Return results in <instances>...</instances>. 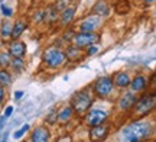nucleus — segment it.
I'll return each mask as SVG.
<instances>
[{"mask_svg": "<svg viewBox=\"0 0 156 142\" xmlns=\"http://www.w3.org/2000/svg\"><path fill=\"white\" fill-rule=\"evenodd\" d=\"M153 133V125L145 120H137L127 125L122 131L123 142H143Z\"/></svg>", "mask_w": 156, "mask_h": 142, "instance_id": "f257e3e1", "label": "nucleus"}, {"mask_svg": "<svg viewBox=\"0 0 156 142\" xmlns=\"http://www.w3.org/2000/svg\"><path fill=\"white\" fill-rule=\"evenodd\" d=\"M91 103H93V99L90 96V93H87L85 90L83 91H77L73 96V100H71V109H73L74 113L77 115H85L91 107Z\"/></svg>", "mask_w": 156, "mask_h": 142, "instance_id": "f03ea898", "label": "nucleus"}, {"mask_svg": "<svg viewBox=\"0 0 156 142\" xmlns=\"http://www.w3.org/2000/svg\"><path fill=\"white\" fill-rule=\"evenodd\" d=\"M156 104V97L155 94H147V96L140 97L139 100H136V103L133 104V115L137 118H145L149 113L153 112Z\"/></svg>", "mask_w": 156, "mask_h": 142, "instance_id": "7ed1b4c3", "label": "nucleus"}, {"mask_svg": "<svg viewBox=\"0 0 156 142\" xmlns=\"http://www.w3.org/2000/svg\"><path fill=\"white\" fill-rule=\"evenodd\" d=\"M44 61L51 68H59L65 64L67 55H65V52L58 49V48H48L44 54Z\"/></svg>", "mask_w": 156, "mask_h": 142, "instance_id": "20e7f679", "label": "nucleus"}, {"mask_svg": "<svg viewBox=\"0 0 156 142\" xmlns=\"http://www.w3.org/2000/svg\"><path fill=\"white\" fill-rule=\"evenodd\" d=\"M73 42L74 46L77 48H85V46L94 45L100 41V35L95 32H78V34L73 35Z\"/></svg>", "mask_w": 156, "mask_h": 142, "instance_id": "39448f33", "label": "nucleus"}, {"mask_svg": "<svg viewBox=\"0 0 156 142\" xmlns=\"http://www.w3.org/2000/svg\"><path fill=\"white\" fill-rule=\"evenodd\" d=\"M113 81L112 77H101L94 83L93 86V91L95 96L98 97H108L113 91Z\"/></svg>", "mask_w": 156, "mask_h": 142, "instance_id": "423d86ee", "label": "nucleus"}, {"mask_svg": "<svg viewBox=\"0 0 156 142\" xmlns=\"http://www.w3.org/2000/svg\"><path fill=\"white\" fill-rule=\"evenodd\" d=\"M108 132H110V126L108 125H97V126H91V131H90V139L91 142H103L108 137Z\"/></svg>", "mask_w": 156, "mask_h": 142, "instance_id": "0eeeda50", "label": "nucleus"}, {"mask_svg": "<svg viewBox=\"0 0 156 142\" xmlns=\"http://www.w3.org/2000/svg\"><path fill=\"white\" fill-rule=\"evenodd\" d=\"M107 120V113L103 112V110H88L87 115H85V122L88 126H97V125H101L104 123Z\"/></svg>", "mask_w": 156, "mask_h": 142, "instance_id": "6e6552de", "label": "nucleus"}, {"mask_svg": "<svg viewBox=\"0 0 156 142\" xmlns=\"http://www.w3.org/2000/svg\"><path fill=\"white\" fill-rule=\"evenodd\" d=\"M101 17L97 15H90L80 23V32H94L100 26Z\"/></svg>", "mask_w": 156, "mask_h": 142, "instance_id": "1a4fd4ad", "label": "nucleus"}, {"mask_svg": "<svg viewBox=\"0 0 156 142\" xmlns=\"http://www.w3.org/2000/svg\"><path fill=\"white\" fill-rule=\"evenodd\" d=\"M136 100H137V96L133 94L132 91H127V93H124V94L119 99L117 107H119V110H123V112L130 110V109L133 107V104L136 103Z\"/></svg>", "mask_w": 156, "mask_h": 142, "instance_id": "9d476101", "label": "nucleus"}, {"mask_svg": "<svg viewBox=\"0 0 156 142\" xmlns=\"http://www.w3.org/2000/svg\"><path fill=\"white\" fill-rule=\"evenodd\" d=\"M9 54L13 58H23L26 54V44L19 39H13L9 45Z\"/></svg>", "mask_w": 156, "mask_h": 142, "instance_id": "9b49d317", "label": "nucleus"}, {"mask_svg": "<svg viewBox=\"0 0 156 142\" xmlns=\"http://www.w3.org/2000/svg\"><path fill=\"white\" fill-rule=\"evenodd\" d=\"M49 139L51 133L44 126H39V128L34 129L32 135H30V142H49Z\"/></svg>", "mask_w": 156, "mask_h": 142, "instance_id": "f8f14e48", "label": "nucleus"}, {"mask_svg": "<svg viewBox=\"0 0 156 142\" xmlns=\"http://www.w3.org/2000/svg\"><path fill=\"white\" fill-rule=\"evenodd\" d=\"M112 81H113V86H116L119 89H126V87H129L132 80H130V75L127 73L119 71V73H116L112 77Z\"/></svg>", "mask_w": 156, "mask_h": 142, "instance_id": "ddd939ff", "label": "nucleus"}, {"mask_svg": "<svg viewBox=\"0 0 156 142\" xmlns=\"http://www.w3.org/2000/svg\"><path fill=\"white\" fill-rule=\"evenodd\" d=\"M110 13V6L106 0H98L95 2L94 7H93V15H97V16H108Z\"/></svg>", "mask_w": 156, "mask_h": 142, "instance_id": "4468645a", "label": "nucleus"}, {"mask_svg": "<svg viewBox=\"0 0 156 142\" xmlns=\"http://www.w3.org/2000/svg\"><path fill=\"white\" fill-rule=\"evenodd\" d=\"M130 87H132V90L133 91H143L147 87V78H146L145 75H137L134 80H132L130 81Z\"/></svg>", "mask_w": 156, "mask_h": 142, "instance_id": "2eb2a0df", "label": "nucleus"}, {"mask_svg": "<svg viewBox=\"0 0 156 142\" xmlns=\"http://www.w3.org/2000/svg\"><path fill=\"white\" fill-rule=\"evenodd\" d=\"M28 26V23L25 19H19L16 20V23L13 25V31H12V39H19L20 35L25 32V29Z\"/></svg>", "mask_w": 156, "mask_h": 142, "instance_id": "dca6fc26", "label": "nucleus"}, {"mask_svg": "<svg viewBox=\"0 0 156 142\" xmlns=\"http://www.w3.org/2000/svg\"><path fill=\"white\" fill-rule=\"evenodd\" d=\"M75 7H67L64 9V12L61 13V26H68L69 23L73 22L74 16H75Z\"/></svg>", "mask_w": 156, "mask_h": 142, "instance_id": "f3484780", "label": "nucleus"}, {"mask_svg": "<svg viewBox=\"0 0 156 142\" xmlns=\"http://www.w3.org/2000/svg\"><path fill=\"white\" fill-rule=\"evenodd\" d=\"M73 113L74 112H73V109H71V106H65L61 112H58V122L62 123V125L68 123L71 120V118H73Z\"/></svg>", "mask_w": 156, "mask_h": 142, "instance_id": "a211bd4d", "label": "nucleus"}, {"mask_svg": "<svg viewBox=\"0 0 156 142\" xmlns=\"http://www.w3.org/2000/svg\"><path fill=\"white\" fill-rule=\"evenodd\" d=\"M12 31H13V25L9 20L2 23V29H0V36L2 39L5 41H10L12 39Z\"/></svg>", "mask_w": 156, "mask_h": 142, "instance_id": "6ab92c4d", "label": "nucleus"}, {"mask_svg": "<svg viewBox=\"0 0 156 142\" xmlns=\"http://www.w3.org/2000/svg\"><path fill=\"white\" fill-rule=\"evenodd\" d=\"M12 84V75L10 73H7L6 68L0 70V86L2 87H6V86H10Z\"/></svg>", "mask_w": 156, "mask_h": 142, "instance_id": "aec40b11", "label": "nucleus"}, {"mask_svg": "<svg viewBox=\"0 0 156 142\" xmlns=\"http://www.w3.org/2000/svg\"><path fill=\"white\" fill-rule=\"evenodd\" d=\"M116 12L119 15H126L130 9V6H129V0H120V2H117L116 3Z\"/></svg>", "mask_w": 156, "mask_h": 142, "instance_id": "412c9836", "label": "nucleus"}, {"mask_svg": "<svg viewBox=\"0 0 156 142\" xmlns=\"http://www.w3.org/2000/svg\"><path fill=\"white\" fill-rule=\"evenodd\" d=\"M12 63V57L9 52H0V67L2 68H7L10 67Z\"/></svg>", "mask_w": 156, "mask_h": 142, "instance_id": "4be33fe9", "label": "nucleus"}, {"mask_svg": "<svg viewBox=\"0 0 156 142\" xmlns=\"http://www.w3.org/2000/svg\"><path fill=\"white\" fill-rule=\"evenodd\" d=\"M10 65L13 67V70L16 71V73H22L23 68H25V64H23V60L22 58H13L12 60Z\"/></svg>", "mask_w": 156, "mask_h": 142, "instance_id": "5701e85b", "label": "nucleus"}, {"mask_svg": "<svg viewBox=\"0 0 156 142\" xmlns=\"http://www.w3.org/2000/svg\"><path fill=\"white\" fill-rule=\"evenodd\" d=\"M65 55H67L68 60H78V58H80V48H77V46H71Z\"/></svg>", "mask_w": 156, "mask_h": 142, "instance_id": "b1692460", "label": "nucleus"}, {"mask_svg": "<svg viewBox=\"0 0 156 142\" xmlns=\"http://www.w3.org/2000/svg\"><path fill=\"white\" fill-rule=\"evenodd\" d=\"M28 131H29V125H23L22 129H19V131H16L13 133V138H15V139H19V138H22Z\"/></svg>", "mask_w": 156, "mask_h": 142, "instance_id": "393cba45", "label": "nucleus"}, {"mask_svg": "<svg viewBox=\"0 0 156 142\" xmlns=\"http://www.w3.org/2000/svg\"><path fill=\"white\" fill-rule=\"evenodd\" d=\"M56 120H58V112L56 110H52L49 115H48V118H46V122L48 123H56Z\"/></svg>", "mask_w": 156, "mask_h": 142, "instance_id": "a878e982", "label": "nucleus"}, {"mask_svg": "<svg viewBox=\"0 0 156 142\" xmlns=\"http://www.w3.org/2000/svg\"><path fill=\"white\" fill-rule=\"evenodd\" d=\"M0 9H2V13L5 15L6 17H10L12 15H13V10H12L10 7H7V6H5L3 3H2V6H0Z\"/></svg>", "mask_w": 156, "mask_h": 142, "instance_id": "bb28decb", "label": "nucleus"}, {"mask_svg": "<svg viewBox=\"0 0 156 142\" xmlns=\"http://www.w3.org/2000/svg\"><path fill=\"white\" fill-rule=\"evenodd\" d=\"M97 51H98V48H97L95 45H90V46H88V51H87V54H88V55H94Z\"/></svg>", "mask_w": 156, "mask_h": 142, "instance_id": "cd10ccee", "label": "nucleus"}, {"mask_svg": "<svg viewBox=\"0 0 156 142\" xmlns=\"http://www.w3.org/2000/svg\"><path fill=\"white\" fill-rule=\"evenodd\" d=\"M12 113H13V106H7V109L5 110V115H3V116H5V118H9Z\"/></svg>", "mask_w": 156, "mask_h": 142, "instance_id": "c85d7f7f", "label": "nucleus"}, {"mask_svg": "<svg viewBox=\"0 0 156 142\" xmlns=\"http://www.w3.org/2000/svg\"><path fill=\"white\" fill-rule=\"evenodd\" d=\"M5 102V87L0 86V104Z\"/></svg>", "mask_w": 156, "mask_h": 142, "instance_id": "c756f323", "label": "nucleus"}, {"mask_svg": "<svg viewBox=\"0 0 156 142\" xmlns=\"http://www.w3.org/2000/svg\"><path fill=\"white\" fill-rule=\"evenodd\" d=\"M20 97H23V91H16V93H15V99L19 100Z\"/></svg>", "mask_w": 156, "mask_h": 142, "instance_id": "7c9ffc66", "label": "nucleus"}, {"mask_svg": "<svg viewBox=\"0 0 156 142\" xmlns=\"http://www.w3.org/2000/svg\"><path fill=\"white\" fill-rule=\"evenodd\" d=\"M58 142H71V138H69V137H65V138H62V139H59Z\"/></svg>", "mask_w": 156, "mask_h": 142, "instance_id": "2f4dec72", "label": "nucleus"}, {"mask_svg": "<svg viewBox=\"0 0 156 142\" xmlns=\"http://www.w3.org/2000/svg\"><path fill=\"white\" fill-rule=\"evenodd\" d=\"M6 119H7V118H5V116H2V118H0V128L3 126V123L6 122Z\"/></svg>", "mask_w": 156, "mask_h": 142, "instance_id": "473e14b6", "label": "nucleus"}, {"mask_svg": "<svg viewBox=\"0 0 156 142\" xmlns=\"http://www.w3.org/2000/svg\"><path fill=\"white\" fill-rule=\"evenodd\" d=\"M153 3H155V0H145L146 6H151V5H153Z\"/></svg>", "mask_w": 156, "mask_h": 142, "instance_id": "72a5a7b5", "label": "nucleus"}, {"mask_svg": "<svg viewBox=\"0 0 156 142\" xmlns=\"http://www.w3.org/2000/svg\"><path fill=\"white\" fill-rule=\"evenodd\" d=\"M2 142H6V141H2Z\"/></svg>", "mask_w": 156, "mask_h": 142, "instance_id": "f704fd0d", "label": "nucleus"}]
</instances>
